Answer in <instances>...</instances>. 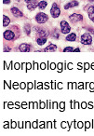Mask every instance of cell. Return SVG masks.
<instances>
[{"label":"cell","mask_w":94,"mask_h":136,"mask_svg":"<svg viewBox=\"0 0 94 136\" xmlns=\"http://www.w3.org/2000/svg\"><path fill=\"white\" fill-rule=\"evenodd\" d=\"M21 89H24V88H25V85L22 83V84L21 85Z\"/></svg>","instance_id":"24"},{"label":"cell","mask_w":94,"mask_h":136,"mask_svg":"<svg viewBox=\"0 0 94 136\" xmlns=\"http://www.w3.org/2000/svg\"><path fill=\"white\" fill-rule=\"evenodd\" d=\"M53 37H54V38H56V39L59 38V35H58V33H57V30H55V31H54V35H53Z\"/></svg>","instance_id":"20"},{"label":"cell","mask_w":94,"mask_h":136,"mask_svg":"<svg viewBox=\"0 0 94 136\" xmlns=\"http://www.w3.org/2000/svg\"><path fill=\"white\" fill-rule=\"evenodd\" d=\"M37 42L38 45H44L46 42H47V37H37Z\"/></svg>","instance_id":"12"},{"label":"cell","mask_w":94,"mask_h":136,"mask_svg":"<svg viewBox=\"0 0 94 136\" xmlns=\"http://www.w3.org/2000/svg\"><path fill=\"white\" fill-rule=\"evenodd\" d=\"M56 49H57L56 45L51 44V45H49L48 47H47L46 49H45V51H46V52H47V51H54V50H56Z\"/></svg>","instance_id":"13"},{"label":"cell","mask_w":94,"mask_h":136,"mask_svg":"<svg viewBox=\"0 0 94 136\" xmlns=\"http://www.w3.org/2000/svg\"><path fill=\"white\" fill-rule=\"evenodd\" d=\"M37 7V3H30V4H28V5H27V8H28V10H34Z\"/></svg>","instance_id":"17"},{"label":"cell","mask_w":94,"mask_h":136,"mask_svg":"<svg viewBox=\"0 0 94 136\" xmlns=\"http://www.w3.org/2000/svg\"><path fill=\"white\" fill-rule=\"evenodd\" d=\"M74 49H73V48L72 47H67V48H65L64 49H63V51L64 52H72Z\"/></svg>","instance_id":"19"},{"label":"cell","mask_w":94,"mask_h":136,"mask_svg":"<svg viewBox=\"0 0 94 136\" xmlns=\"http://www.w3.org/2000/svg\"><path fill=\"white\" fill-rule=\"evenodd\" d=\"M50 13L52 15L53 18H57L61 14V10H60V8L58 7V5L56 3H53L52 7H51V10H50Z\"/></svg>","instance_id":"2"},{"label":"cell","mask_w":94,"mask_h":136,"mask_svg":"<svg viewBox=\"0 0 94 136\" xmlns=\"http://www.w3.org/2000/svg\"><path fill=\"white\" fill-rule=\"evenodd\" d=\"M47 3L46 1H40L39 3H38V8L40 9V10H44V9H46V7H47Z\"/></svg>","instance_id":"16"},{"label":"cell","mask_w":94,"mask_h":136,"mask_svg":"<svg viewBox=\"0 0 94 136\" xmlns=\"http://www.w3.org/2000/svg\"><path fill=\"white\" fill-rule=\"evenodd\" d=\"M24 30H25V33H26V35H30V33H31V30H30V25L29 24H26L25 26H24Z\"/></svg>","instance_id":"18"},{"label":"cell","mask_w":94,"mask_h":136,"mask_svg":"<svg viewBox=\"0 0 94 136\" xmlns=\"http://www.w3.org/2000/svg\"><path fill=\"white\" fill-rule=\"evenodd\" d=\"M30 49H31V46L28 45V44H25V43L20 45V47H19V49L21 50V52H28L30 50Z\"/></svg>","instance_id":"7"},{"label":"cell","mask_w":94,"mask_h":136,"mask_svg":"<svg viewBox=\"0 0 94 136\" xmlns=\"http://www.w3.org/2000/svg\"><path fill=\"white\" fill-rule=\"evenodd\" d=\"M3 3L4 4H9L10 3V0H3Z\"/></svg>","instance_id":"22"},{"label":"cell","mask_w":94,"mask_h":136,"mask_svg":"<svg viewBox=\"0 0 94 136\" xmlns=\"http://www.w3.org/2000/svg\"><path fill=\"white\" fill-rule=\"evenodd\" d=\"M89 1H94V0H89Z\"/></svg>","instance_id":"26"},{"label":"cell","mask_w":94,"mask_h":136,"mask_svg":"<svg viewBox=\"0 0 94 136\" xmlns=\"http://www.w3.org/2000/svg\"><path fill=\"white\" fill-rule=\"evenodd\" d=\"M88 13H89V18L94 22V7L93 6H89L88 7Z\"/></svg>","instance_id":"9"},{"label":"cell","mask_w":94,"mask_h":136,"mask_svg":"<svg viewBox=\"0 0 94 136\" xmlns=\"http://www.w3.org/2000/svg\"><path fill=\"white\" fill-rule=\"evenodd\" d=\"M9 22H10V20H9V18H8L6 15L3 16V26H8L9 24Z\"/></svg>","instance_id":"14"},{"label":"cell","mask_w":94,"mask_h":136,"mask_svg":"<svg viewBox=\"0 0 94 136\" xmlns=\"http://www.w3.org/2000/svg\"><path fill=\"white\" fill-rule=\"evenodd\" d=\"M61 29H62V33L63 34H68L71 31V27L68 24V22L65 21H63L61 22Z\"/></svg>","instance_id":"4"},{"label":"cell","mask_w":94,"mask_h":136,"mask_svg":"<svg viewBox=\"0 0 94 136\" xmlns=\"http://www.w3.org/2000/svg\"><path fill=\"white\" fill-rule=\"evenodd\" d=\"M9 50H10V49H9V48H7V47L5 48V51H9Z\"/></svg>","instance_id":"23"},{"label":"cell","mask_w":94,"mask_h":136,"mask_svg":"<svg viewBox=\"0 0 94 136\" xmlns=\"http://www.w3.org/2000/svg\"><path fill=\"white\" fill-rule=\"evenodd\" d=\"M69 19H70V21H73L74 23H75V22H77V21H82V20H83V16L80 15V14H76V13H75V14L70 15Z\"/></svg>","instance_id":"5"},{"label":"cell","mask_w":94,"mask_h":136,"mask_svg":"<svg viewBox=\"0 0 94 136\" xmlns=\"http://www.w3.org/2000/svg\"><path fill=\"white\" fill-rule=\"evenodd\" d=\"M75 38H76L75 34H70V35H68L67 37H66V40H67V41H75Z\"/></svg>","instance_id":"15"},{"label":"cell","mask_w":94,"mask_h":136,"mask_svg":"<svg viewBox=\"0 0 94 136\" xmlns=\"http://www.w3.org/2000/svg\"><path fill=\"white\" fill-rule=\"evenodd\" d=\"M91 42H92V37L89 34L86 33V34L82 35V37H81V43L82 44H84V45H90Z\"/></svg>","instance_id":"1"},{"label":"cell","mask_w":94,"mask_h":136,"mask_svg":"<svg viewBox=\"0 0 94 136\" xmlns=\"http://www.w3.org/2000/svg\"><path fill=\"white\" fill-rule=\"evenodd\" d=\"M11 12H12V14L14 16H16V17H21L22 16V12L21 11H20L17 8H12L11 9Z\"/></svg>","instance_id":"11"},{"label":"cell","mask_w":94,"mask_h":136,"mask_svg":"<svg viewBox=\"0 0 94 136\" xmlns=\"http://www.w3.org/2000/svg\"><path fill=\"white\" fill-rule=\"evenodd\" d=\"M25 2H26L27 4H30V3H37L36 0H25Z\"/></svg>","instance_id":"21"},{"label":"cell","mask_w":94,"mask_h":136,"mask_svg":"<svg viewBox=\"0 0 94 136\" xmlns=\"http://www.w3.org/2000/svg\"><path fill=\"white\" fill-rule=\"evenodd\" d=\"M18 1H20V0H18Z\"/></svg>","instance_id":"27"},{"label":"cell","mask_w":94,"mask_h":136,"mask_svg":"<svg viewBox=\"0 0 94 136\" xmlns=\"http://www.w3.org/2000/svg\"><path fill=\"white\" fill-rule=\"evenodd\" d=\"M4 37H5V39H7V40H12L15 37V35L10 30H7V31L4 32Z\"/></svg>","instance_id":"6"},{"label":"cell","mask_w":94,"mask_h":136,"mask_svg":"<svg viewBox=\"0 0 94 136\" xmlns=\"http://www.w3.org/2000/svg\"><path fill=\"white\" fill-rule=\"evenodd\" d=\"M37 33L40 37H47L48 36V32L47 30H45V29H43V28H37Z\"/></svg>","instance_id":"8"},{"label":"cell","mask_w":94,"mask_h":136,"mask_svg":"<svg viewBox=\"0 0 94 136\" xmlns=\"http://www.w3.org/2000/svg\"><path fill=\"white\" fill-rule=\"evenodd\" d=\"M75 52H79L80 49H75Z\"/></svg>","instance_id":"25"},{"label":"cell","mask_w":94,"mask_h":136,"mask_svg":"<svg viewBox=\"0 0 94 136\" xmlns=\"http://www.w3.org/2000/svg\"><path fill=\"white\" fill-rule=\"evenodd\" d=\"M47 14H45V13H43V12H40V13H38L36 17V20L38 23H45L46 21H47Z\"/></svg>","instance_id":"3"},{"label":"cell","mask_w":94,"mask_h":136,"mask_svg":"<svg viewBox=\"0 0 94 136\" xmlns=\"http://www.w3.org/2000/svg\"><path fill=\"white\" fill-rule=\"evenodd\" d=\"M76 6H78V2L74 0V1L70 2V3H68V4H66V5L64 6V9H65V10H69V9L75 8V7H76Z\"/></svg>","instance_id":"10"}]
</instances>
